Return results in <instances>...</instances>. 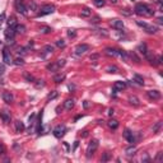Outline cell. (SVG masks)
Instances as JSON below:
<instances>
[{
  "label": "cell",
  "instance_id": "cell-1",
  "mask_svg": "<svg viewBox=\"0 0 163 163\" xmlns=\"http://www.w3.org/2000/svg\"><path fill=\"white\" fill-rule=\"evenodd\" d=\"M134 12H135V14H138L140 17H152V15H154V10H152L147 4H143V3L136 4L135 8H134Z\"/></svg>",
  "mask_w": 163,
  "mask_h": 163
},
{
  "label": "cell",
  "instance_id": "cell-2",
  "mask_svg": "<svg viewBox=\"0 0 163 163\" xmlns=\"http://www.w3.org/2000/svg\"><path fill=\"white\" fill-rule=\"evenodd\" d=\"M54 12H55V6L53 4H46V5L41 6V9L38 10L37 15L38 17H43V15H47V14H53Z\"/></svg>",
  "mask_w": 163,
  "mask_h": 163
},
{
  "label": "cell",
  "instance_id": "cell-3",
  "mask_svg": "<svg viewBox=\"0 0 163 163\" xmlns=\"http://www.w3.org/2000/svg\"><path fill=\"white\" fill-rule=\"evenodd\" d=\"M64 65H65V60H64V59H60V60H57L55 63L49 64L47 65V70H50V71H57L60 68H63Z\"/></svg>",
  "mask_w": 163,
  "mask_h": 163
},
{
  "label": "cell",
  "instance_id": "cell-4",
  "mask_svg": "<svg viewBox=\"0 0 163 163\" xmlns=\"http://www.w3.org/2000/svg\"><path fill=\"white\" fill-rule=\"evenodd\" d=\"M97 148H98V140H92L89 143L88 148H87V157L88 158H90L94 154V152L97 151Z\"/></svg>",
  "mask_w": 163,
  "mask_h": 163
},
{
  "label": "cell",
  "instance_id": "cell-5",
  "mask_svg": "<svg viewBox=\"0 0 163 163\" xmlns=\"http://www.w3.org/2000/svg\"><path fill=\"white\" fill-rule=\"evenodd\" d=\"M3 60H4V63L6 65H13V64H14V60H13L12 54H10V51L8 50V47L3 49Z\"/></svg>",
  "mask_w": 163,
  "mask_h": 163
},
{
  "label": "cell",
  "instance_id": "cell-6",
  "mask_svg": "<svg viewBox=\"0 0 163 163\" xmlns=\"http://www.w3.org/2000/svg\"><path fill=\"white\" fill-rule=\"evenodd\" d=\"M14 6L17 12L22 13V14H27V5H25L24 0H15L14 2Z\"/></svg>",
  "mask_w": 163,
  "mask_h": 163
},
{
  "label": "cell",
  "instance_id": "cell-7",
  "mask_svg": "<svg viewBox=\"0 0 163 163\" xmlns=\"http://www.w3.org/2000/svg\"><path fill=\"white\" fill-rule=\"evenodd\" d=\"M4 35H5V38H6V41H13L14 40V36H15V27H12V25H8V28L5 29L4 32Z\"/></svg>",
  "mask_w": 163,
  "mask_h": 163
},
{
  "label": "cell",
  "instance_id": "cell-8",
  "mask_svg": "<svg viewBox=\"0 0 163 163\" xmlns=\"http://www.w3.org/2000/svg\"><path fill=\"white\" fill-rule=\"evenodd\" d=\"M136 23H138V25H140V27H143L144 28L148 33H151V35H153V33H155L158 29H157V27H154V25H149V24H147L145 22H141V21H136Z\"/></svg>",
  "mask_w": 163,
  "mask_h": 163
},
{
  "label": "cell",
  "instance_id": "cell-9",
  "mask_svg": "<svg viewBox=\"0 0 163 163\" xmlns=\"http://www.w3.org/2000/svg\"><path fill=\"white\" fill-rule=\"evenodd\" d=\"M88 50H89V45H87V43H80V45H78V46L75 47V55L80 56V55H83V54H86Z\"/></svg>",
  "mask_w": 163,
  "mask_h": 163
},
{
  "label": "cell",
  "instance_id": "cell-10",
  "mask_svg": "<svg viewBox=\"0 0 163 163\" xmlns=\"http://www.w3.org/2000/svg\"><path fill=\"white\" fill-rule=\"evenodd\" d=\"M54 135H55V138H61V136L66 133V126L65 125H57L55 129H54Z\"/></svg>",
  "mask_w": 163,
  "mask_h": 163
},
{
  "label": "cell",
  "instance_id": "cell-11",
  "mask_svg": "<svg viewBox=\"0 0 163 163\" xmlns=\"http://www.w3.org/2000/svg\"><path fill=\"white\" fill-rule=\"evenodd\" d=\"M124 138H125L129 143H131V144L135 143V135L131 130H129V129H125V131H124Z\"/></svg>",
  "mask_w": 163,
  "mask_h": 163
},
{
  "label": "cell",
  "instance_id": "cell-12",
  "mask_svg": "<svg viewBox=\"0 0 163 163\" xmlns=\"http://www.w3.org/2000/svg\"><path fill=\"white\" fill-rule=\"evenodd\" d=\"M147 96L149 97V100H153V101H157L161 98V92L159 90H148L147 92Z\"/></svg>",
  "mask_w": 163,
  "mask_h": 163
},
{
  "label": "cell",
  "instance_id": "cell-13",
  "mask_svg": "<svg viewBox=\"0 0 163 163\" xmlns=\"http://www.w3.org/2000/svg\"><path fill=\"white\" fill-rule=\"evenodd\" d=\"M111 25H112V28L117 29V31H120L124 28V22L120 21V19H114L112 22H111Z\"/></svg>",
  "mask_w": 163,
  "mask_h": 163
},
{
  "label": "cell",
  "instance_id": "cell-14",
  "mask_svg": "<svg viewBox=\"0 0 163 163\" xmlns=\"http://www.w3.org/2000/svg\"><path fill=\"white\" fill-rule=\"evenodd\" d=\"M0 117H2V120H3L5 124H9V122H10V114L8 112V111H5V110L0 111Z\"/></svg>",
  "mask_w": 163,
  "mask_h": 163
},
{
  "label": "cell",
  "instance_id": "cell-15",
  "mask_svg": "<svg viewBox=\"0 0 163 163\" xmlns=\"http://www.w3.org/2000/svg\"><path fill=\"white\" fill-rule=\"evenodd\" d=\"M125 88H126V83L125 82H115V84H114V90L115 92L124 90Z\"/></svg>",
  "mask_w": 163,
  "mask_h": 163
},
{
  "label": "cell",
  "instance_id": "cell-16",
  "mask_svg": "<svg viewBox=\"0 0 163 163\" xmlns=\"http://www.w3.org/2000/svg\"><path fill=\"white\" fill-rule=\"evenodd\" d=\"M13 100H14V97H13V94L10 92H4L3 93V101L5 103H12Z\"/></svg>",
  "mask_w": 163,
  "mask_h": 163
},
{
  "label": "cell",
  "instance_id": "cell-17",
  "mask_svg": "<svg viewBox=\"0 0 163 163\" xmlns=\"http://www.w3.org/2000/svg\"><path fill=\"white\" fill-rule=\"evenodd\" d=\"M14 125H15V131H17V133H22V131H24L25 126H24V124H23L22 121H15V122H14Z\"/></svg>",
  "mask_w": 163,
  "mask_h": 163
},
{
  "label": "cell",
  "instance_id": "cell-18",
  "mask_svg": "<svg viewBox=\"0 0 163 163\" xmlns=\"http://www.w3.org/2000/svg\"><path fill=\"white\" fill-rule=\"evenodd\" d=\"M125 152H126V155H129V157H131V155H134V154L136 153V147H134V145L131 144L130 147H127V148L125 149Z\"/></svg>",
  "mask_w": 163,
  "mask_h": 163
},
{
  "label": "cell",
  "instance_id": "cell-19",
  "mask_svg": "<svg viewBox=\"0 0 163 163\" xmlns=\"http://www.w3.org/2000/svg\"><path fill=\"white\" fill-rule=\"evenodd\" d=\"M107 125H108L111 129H112V130H115V129L119 127V121H117V120H114V119H111V120L107 122Z\"/></svg>",
  "mask_w": 163,
  "mask_h": 163
},
{
  "label": "cell",
  "instance_id": "cell-20",
  "mask_svg": "<svg viewBox=\"0 0 163 163\" xmlns=\"http://www.w3.org/2000/svg\"><path fill=\"white\" fill-rule=\"evenodd\" d=\"M90 14H92V10H90L89 8H84L80 13V17L82 18H88V17H90Z\"/></svg>",
  "mask_w": 163,
  "mask_h": 163
},
{
  "label": "cell",
  "instance_id": "cell-21",
  "mask_svg": "<svg viewBox=\"0 0 163 163\" xmlns=\"http://www.w3.org/2000/svg\"><path fill=\"white\" fill-rule=\"evenodd\" d=\"M64 107L66 110H71L74 107V100H66L64 102Z\"/></svg>",
  "mask_w": 163,
  "mask_h": 163
},
{
  "label": "cell",
  "instance_id": "cell-22",
  "mask_svg": "<svg viewBox=\"0 0 163 163\" xmlns=\"http://www.w3.org/2000/svg\"><path fill=\"white\" fill-rule=\"evenodd\" d=\"M134 80L139 84V86H144V79H143V76L139 75V74H135L134 75Z\"/></svg>",
  "mask_w": 163,
  "mask_h": 163
},
{
  "label": "cell",
  "instance_id": "cell-23",
  "mask_svg": "<svg viewBox=\"0 0 163 163\" xmlns=\"http://www.w3.org/2000/svg\"><path fill=\"white\" fill-rule=\"evenodd\" d=\"M129 102L131 103V105H134V106H139V100H138V97L136 96H130L129 97Z\"/></svg>",
  "mask_w": 163,
  "mask_h": 163
},
{
  "label": "cell",
  "instance_id": "cell-24",
  "mask_svg": "<svg viewBox=\"0 0 163 163\" xmlns=\"http://www.w3.org/2000/svg\"><path fill=\"white\" fill-rule=\"evenodd\" d=\"M65 79V75L64 74H57V75H55V78H54V80L56 82V83H60V82H63Z\"/></svg>",
  "mask_w": 163,
  "mask_h": 163
},
{
  "label": "cell",
  "instance_id": "cell-25",
  "mask_svg": "<svg viewBox=\"0 0 163 163\" xmlns=\"http://www.w3.org/2000/svg\"><path fill=\"white\" fill-rule=\"evenodd\" d=\"M8 25H12V27H15L17 25V19L14 17H10L8 19Z\"/></svg>",
  "mask_w": 163,
  "mask_h": 163
},
{
  "label": "cell",
  "instance_id": "cell-26",
  "mask_svg": "<svg viewBox=\"0 0 163 163\" xmlns=\"http://www.w3.org/2000/svg\"><path fill=\"white\" fill-rule=\"evenodd\" d=\"M93 3L97 8H102V6L105 5V0H93Z\"/></svg>",
  "mask_w": 163,
  "mask_h": 163
},
{
  "label": "cell",
  "instance_id": "cell-27",
  "mask_svg": "<svg viewBox=\"0 0 163 163\" xmlns=\"http://www.w3.org/2000/svg\"><path fill=\"white\" fill-rule=\"evenodd\" d=\"M15 33H24V27L23 25H19V24L15 25Z\"/></svg>",
  "mask_w": 163,
  "mask_h": 163
},
{
  "label": "cell",
  "instance_id": "cell-28",
  "mask_svg": "<svg viewBox=\"0 0 163 163\" xmlns=\"http://www.w3.org/2000/svg\"><path fill=\"white\" fill-rule=\"evenodd\" d=\"M45 53L46 54H53V51H54V47L53 46H50V45H47V46H45Z\"/></svg>",
  "mask_w": 163,
  "mask_h": 163
},
{
  "label": "cell",
  "instance_id": "cell-29",
  "mask_svg": "<svg viewBox=\"0 0 163 163\" xmlns=\"http://www.w3.org/2000/svg\"><path fill=\"white\" fill-rule=\"evenodd\" d=\"M56 45H57V47L64 49V47H65V41H64V40H57V41H56Z\"/></svg>",
  "mask_w": 163,
  "mask_h": 163
},
{
  "label": "cell",
  "instance_id": "cell-30",
  "mask_svg": "<svg viewBox=\"0 0 163 163\" xmlns=\"http://www.w3.org/2000/svg\"><path fill=\"white\" fill-rule=\"evenodd\" d=\"M110 158H111L110 153H105V154H103V157L101 158V161H102V162H107V161H108Z\"/></svg>",
  "mask_w": 163,
  "mask_h": 163
},
{
  "label": "cell",
  "instance_id": "cell-31",
  "mask_svg": "<svg viewBox=\"0 0 163 163\" xmlns=\"http://www.w3.org/2000/svg\"><path fill=\"white\" fill-rule=\"evenodd\" d=\"M117 70H119V69H117L116 66H108V68H107L108 73H117Z\"/></svg>",
  "mask_w": 163,
  "mask_h": 163
},
{
  "label": "cell",
  "instance_id": "cell-32",
  "mask_svg": "<svg viewBox=\"0 0 163 163\" xmlns=\"http://www.w3.org/2000/svg\"><path fill=\"white\" fill-rule=\"evenodd\" d=\"M4 73H5V66H4L3 64H0V79H2V78H3Z\"/></svg>",
  "mask_w": 163,
  "mask_h": 163
},
{
  "label": "cell",
  "instance_id": "cell-33",
  "mask_svg": "<svg viewBox=\"0 0 163 163\" xmlns=\"http://www.w3.org/2000/svg\"><path fill=\"white\" fill-rule=\"evenodd\" d=\"M161 125H162V122H161V121H158L157 124H155V126L153 127V133H157L158 130H159V127H161Z\"/></svg>",
  "mask_w": 163,
  "mask_h": 163
},
{
  "label": "cell",
  "instance_id": "cell-34",
  "mask_svg": "<svg viewBox=\"0 0 163 163\" xmlns=\"http://www.w3.org/2000/svg\"><path fill=\"white\" fill-rule=\"evenodd\" d=\"M51 31H53V29H51L50 27H42V28H41V32H42V33H50Z\"/></svg>",
  "mask_w": 163,
  "mask_h": 163
},
{
  "label": "cell",
  "instance_id": "cell-35",
  "mask_svg": "<svg viewBox=\"0 0 163 163\" xmlns=\"http://www.w3.org/2000/svg\"><path fill=\"white\" fill-rule=\"evenodd\" d=\"M14 64H15V65H23L24 61H23V59L18 57V59H15V60H14Z\"/></svg>",
  "mask_w": 163,
  "mask_h": 163
},
{
  "label": "cell",
  "instance_id": "cell-36",
  "mask_svg": "<svg viewBox=\"0 0 163 163\" xmlns=\"http://www.w3.org/2000/svg\"><path fill=\"white\" fill-rule=\"evenodd\" d=\"M56 97H57V92H53V93L49 94L47 98H49V100H54V98H56Z\"/></svg>",
  "mask_w": 163,
  "mask_h": 163
},
{
  "label": "cell",
  "instance_id": "cell-37",
  "mask_svg": "<svg viewBox=\"0 0 163 163\" xmlns=\"http://www.w3.org/2000/svg\"><path fill=\"white\" fill-rule=\"evenodd\" d=\"M162 155H163V153H162V152H159V153H158V155L155 157V159H154V161H155V162H161V161H162Z\"/></svg>",
  "mask_w": 163,
  "mask_h": 163
},
{
  "label": "cell",
  "instance_id": "cell-38",
  "mask_svg": "<svg viewBox=\"0 0 163 163\" xmlns=\"http://www.w3.org/2000/svg\"><path fill=\"white\" fill-rule=\"evenodd\" d=\"M24 78H25V79H27L28 82H33L35 79H33V76H32V75H28V74H24Z\"/></svg>",
  "mask_w": 163,
  "mask_h": 163
},
{
  "label": "cell",
  "instance_id": "cell-39",
  "mask_svg": "<svg viewBox=\"0 0 163 163\" xmlns=\"http://www.w3.org/2000/svg\"><path fill=\"white\" fill-rule=\"evenodd\" d=\"M4 21H5V14L3 13V14H0V25L4 23Z\"/></svg>",
  "mask_w": 163,
  "mask_h": 163
},
{
  "label": "cell",
  "instance_id": "cell-40",
  "mask_svg": "<svg viewBox=\"0 0 163 163\" xmlns=\"http://www.w3.org/2000/svg\"><path fill=\"white\" fill-rule=\"evenodd\" d=\"M5 153V148L3 144H0V154H4Z\"/></svg>",
  "mask_w": 163,
  "mask_h": 163
},
{
  "label": "cell",
  "instance_id": "cell-41",
  "mask_svg": "<svg viewBox=\"0 0 163 163\" xmlns=\"http://www.w3.org/2000/svg\"><path fill=\"white\" fill-rule=\"evenodd\" d=\"M68 35H69L70 37H71V36H73V37H74V36H75V32H73V29H69V32H68Z\"/></svg>",
  "mask_w": 163,
  "mask_h": 163
},
{
  "label": "cell",
  "instance_id": "cell-42",
  "mask_svg": "<svg viewBox=\"0 0 163 163\" xmlns=\"http://www.w3.org/2000/svg\"><path fill=\"white\" fill-rule=\"evenodd\" d=\"M111 3H112V4H117V3H119V0H111Z\"/></svg>",
  "mask_w": 163,
  "mask_h": 163
},
{
  "label": "cell",
  "instance_id": "cell-43",
  "mask_svg": "<svg viewBox=\"0 0 163 163\" xmlns=\"http://www.w3.org/2000/svg\"><path fill=\"white\" fill-rule=\"evenodd\" d=\"M112 114H114V110H110V111H108V115L111 116V115H112Z\"/></svg>",
  "mask_w": 163,
  "mask_h": 163
},
{
  "label": "cell",
  "instance_id": "cell-44",
  "mask_svg": "<svg viewBox=\"0 0 163 163\" xmlns=\"http://www.w3.org/2000/svg\"><path fill=\"white\" fill-rule=\"evenodd\" d=\"M158 4H159V5L162 4V0H158Z\"/></svg>",
  "mask_w": 163,
  "mask_h": 163
}]
</instances>
